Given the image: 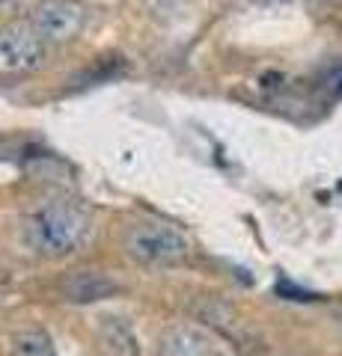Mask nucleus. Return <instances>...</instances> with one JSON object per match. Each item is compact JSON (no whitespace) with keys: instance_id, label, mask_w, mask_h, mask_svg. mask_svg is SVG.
I'll return each mask as SVG.
<instances>
[{"instance_id":"nucleus-7","label":"nucleus","mask_w":342,"mask_h":356,"mask_svg":"<svg viewBox=\"0 0 342 356\" xmlns=\"http://www.w3.org/2000/svg\"><path fill=\"white\" fill-rule=\"evenodd\" d=\"M13 356H57L54 341L42 330H21L13 336Z\"/></svg>"},{"instance_id":"nucleus-4","label":"nucleus","mask_w":342,"mask_h":356,"mask_svg":"<svg viewBox=\"0 0 342 356\" xmlns=\"http://www.w3.org/2000/svg\"><path fill=\"white\" fill-rule=\"evenodd\" d=\"M30 24L45 42H72L84 27V6H78L75 0H42Z\"/></svg>"},{"instance_id":"nucleus-8","label":"nucleus","mask_w":342,"mask_h":356,"mask_svg":"<svg viewBox=\"0 0 342 356\" xmlns=\"http://www.w3.org/2000/svg\"><path fill=\"white\" fill-rule=\"evenodd\" d=\"M104 336H107V341H110V348H114V350H123L125 356H137V353H140L137 339L131 336V330L119 324L116 318H107V324H104Z\"/></svg>"},{"instance_id":"nucleus-6","label":"nucleus","mask_w":342,"mask_h":356,"mask_svg":"<svg viewBox=\"0 0 342 356\" xmlns=\"http://www.w3.org/2000/svg\"><path fill=\"white\" fill-rule=\"evenodd\" d=\"M116 285L104 280L102 273H78L75 280L65 282V294L69 300H78V303H86V300H102L107 294H114Z\"/></svg>"},{"instance_id":"nucleus-9","label":"nucleus","mask_w":342,"mask_h":356,"mask_svg":"<svg viewBox=\"0 0 342 356\" xmlns=\"http://www.w3.org/2000/svg\"><path fill=\"white\" fill-rule=\"evenodd\" d=\"M322 3H327V6H342V0H322Z\"/></svg>"},{"instance_id":"nucleus-5","label":"nucleus","mask_w":342,"mask_h":356,"mask_svg":"<svg viewBox=\"0 0 342 356\" xmlns=\"http://www.w3.org/2000/svg\"><path fill=\"white\" fill-rule=\"evenodd\" d=\"M164 356H217V344L196 327H173L161 341Z\"/></svg>"},{"instance_id":"nucleus-3","label":"nucleus","mask_w":342,"mask_h":356,"mask_svg":"<svg viewBox=\"0 0 342 356\" xmlns=\"http://www.w3.org/2000/svg\"><path fill=\"white\" fill-rule=\"evenodd\" d=\"M45 63V39L33 24H9L0 30V74L18 77L42 69Z\"/></svg>"},{"instance_id":"nucleus-1","label":"nucleus","mask_w":342,"mask_h":356,"mask_svg":"<svg viewBox=\"0 0 342 356\" xmlns=\"http://www.w3.org/2000/svg\"><path fill=\"white\" fill-rule=\"evenodd\" d=\"M90 235V217L75 202H45L24 222V238L33 252L45 259L72 255Z\"/></svg>"},{"instance_id":"nucleus-2","label":"nucleus","mask_w":342,"mask_h":356,"mask_svg":"<svg viewBox=\"0 0 342 356\" xmlns=\"http://www.w3.org/2000/svg\"><path fill=\"white\" fill-rule=\"evenodd\" d=\"M187 238L167 222L143 220L125 232V252L146 267H173L187 259Z\"/></svg>"}]
</instances>
